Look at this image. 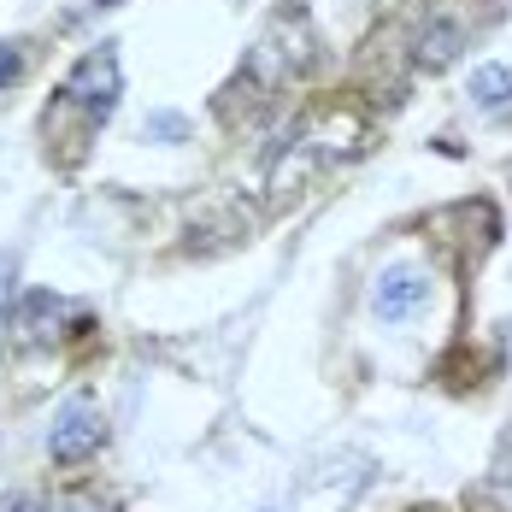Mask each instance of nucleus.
I'll list each match as a JSON object with an SVG mask.
<instances>
[{
    "instance_id": "0eeeda50",
    "label": "nucleus",
    "mask_w": 512,
    "mask_h": 512,
    "mask_svg": "<svg viewBox=\"0 0 512 512\" xmlns=\"http://www.w3.org/2000/svg\"><path fill=\"white\" fill-rule=\"evenodd\" d=\"M0 512H48L36 495H0Z\"/></svg>"
},
{
    "instance_id": "f03ea898",
    "label": "nucleus",
    "mask_w": 512,
    "mask_h": 512,
    "mask_svg": "<svg viewBox=\"0 0 512 512\" xmlns=\"http://www.w3.org/2000/svg\"><path fill=\"white\" fill-rule=\"evenodd\" d=\"M407 24H412V48H407L412 71H442V65L471 42V6H460V12L448 18V0H430V6L412 0Z\"/></svg>"
},
{
    "instance_id": "7ed1b4c3",
    "label": "nucleus",
    "mask_w": 512,
    "mask_h": 512,
    "mask_svg": "<svg viewBox=\"0 0 512 512\" xmlns=\"http://www.w3.org/2000/svg\"><path fill=\"white\" fill-rule=\"evenodd\" d=\"M371 307H377L383 324H407V318H418L430 307V277L418 265H389L377 277V289H371Z\"/></svg>"
},
{
    "instance_id": "f257e3e1",
    "label": "nucleus",
    "mask_w": 512,
    "mask_h": 512,
    "mask_svg": "<svg viewBox=\"0 0 512 512\" xmlns=\"http://www.w3.org/2000/svg\"><path fill=\"white\" fill-rule=\"evenodd\" d=\"M112 106H118V53L95 48V53H83L71 65V77L53 89V106H48V118H42L48 148L59 142V159L77 165L83 148H89V136L112 118Z\"/></svg>"
},
{
    "instance_id": "39448f33",
    "label": "nucleus",
    "mask_w": 512,
    "mask_h": 512,
    "mask_svg": "<svg viewBox=\"0 0 512 512\" xmlns=\"http://www.w3.org/2000/svg\"><path fill=\"white\" fill-rule=\"evenodd\" d=\"M471 95H483L489 112H501V106H507V65H483L477 83H471Z\"/></svg>"
},
{
    "instance_id": "423d86ee",
    "label": "nucleus",
    "mask_w": 512,
    "mask_h": 512,
    "mask_svg": "<svg viewBox=\"0 0 512 512\" xmlns=\"http://www.w3.org/2000/svg\"><path fill=\"white\" fill-rule=\"evenodd\" d=\"M18 77H24V48L18 42H0V89L18 83Z\"/></svg>"
},
{
    "instance_id": "6e6552de",
    "label": "nucleus",
    "mask_w": 512,
    "mask_h": 512,
    "mask_svg": "<svg viewBox=\"0 0 512 512\" xmlns=\"http://www.w3.org/2000/svg\"><path fill=\"white\" fill-rule=\"evenodd\" d=\"M12 271H18L12 254H0V318H6V301H12Z\"/></svg>"
},
{
    "instance_id": "20e7f679",
    "label": "nucleus",
    "mask_w": 512,
    "mask_h": 512,
    "mask_svg": "<svg viewBox=\"0 0 512 512\" xmlns=\"http://www.w3.org/2000/svg\"><path fill=\"white\" fill-rule=\"evenodd\" d=\"M106 442V424H101V412L89 407V401H71V407L53 418V436H48V454L53 460H89L95 448Z\"/></svg>"
}]
</instances>
